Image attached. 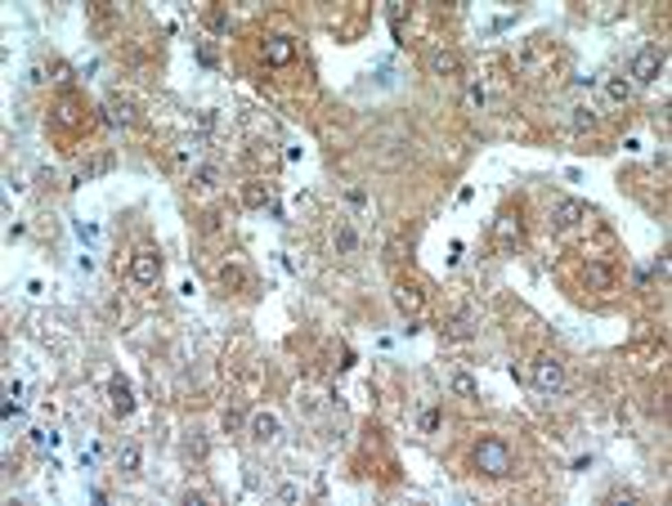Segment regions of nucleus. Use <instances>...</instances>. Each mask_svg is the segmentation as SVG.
Returning <instances> with one entry per match:
<instances>
[{
  "label": "nucleus",
  "instance_id": "f257e3e1",
  "mask_svg": "<svg viewBox=\"0 0 672 506\" xmlns=\"http://www.w3.org/2000/svg\"><path fill=\"white\" fill-rule=\"evenodd\" d=\"M471 461H475V470H484L489 479H507L515 470V457H511V448H507V439H493V435L475 444Z\"/></svg>",
  "mask_w": 672,
  "mask_h": 506
},
{
  "label": "nucleus",
  "instance_id": "f03ea898",
  "mask_svg": "<svg viewBox=\"0 0 672 506\" xmlns=\"http://www.w3.org/2000/svg\"><path fill=\"white\" fill-rule=\"evenodd\" d=\"M533 385H538L542 394H560L565 390V363L551 359V354H538V359H533Z\"/></svg>",
  "mask_w": 672,
  "mask_h": 506
},
{
  "label": "nucleus",
  "instance_id": "7ed1b4c3",
  "mask_svg": "<svg viewBox=\"0 0 672 506\" xmlns=\"http://www.w3.org/2000/svg\"><path fill=\"white\" fill-rule=\"evenodd\" d=\"M663 63H668V54H663L659 45H641V49H636V58H632V72H627V77L641 81V86H650V81H659Z\"/></svg>",
  "mask_w": 672,
  "mask_h": 506
},
{
  "label": "nucleus",
  "instance_id": "20e7f679",
  "mask_svg": "<svg viewBox=\"0 0 672 506\" xmlns=\"http://www.w3.org/2000/svg\"><path fill=\"white\" fill-rule=\"evenodd\" d=\"M130 278H135V282H143V287L157 282V278H161V256L152 247H139L130 256Z\"/></svg>",
  "mask_w": 672,
  "mask_h": 506
},
{
  "label": "nucleus",
  "instance_id": "39448f33",
  "mask_svg": "<svg viewBox=\"0 0 672 506\" xmlns=\"http://www.w3.org/2000/svg\"><path fill=\"white\" fill-rule=\"evenodd\" d=\"M260 54H265L269 67H287V63L296 58V40H292V36H269L265 45H260Z\"/></svg>",
  "mask_w": 672,
  "mask_h": 506
},
{
  "label": "nucleus",
  "instance_id": "423d86ee",
  "mask_svg": "<svg viewBox=\"0 0 672 506\" xmlns=\"http://www.w3.org/2000/svg\"><path fill=\"white\" fill-rule=\"evenodd\" d=\"M108 403H113L117 417H130V412H135V390H130V381L113 376V381H108Z\"/></svg>",
  "mask_w": 672,
  "mask_h": 506
},
{
  "label": "nucleus",
  "instance_id": "0eeeda50",
  "mask_svg": "<svg viewBox=\"0 0 672 506\" xmlns=\"http://www.w3.org/2000/svg\"><path fill=\"white\" fill-rule=\"evenodd\" d=\"M583 215H587V202L565 197V202H556V210H551V224H556V229H569V224H578Z\"/></svg>",
  "mask_w": 672,
  "mask_h": 506
},
{
  "label": "nucleus",
  "instance_id": "6e6552de",
  "mask_svg": "<svg viewBox=\"0 0 672 506\" xmlns=\"http://www.w3.org/2000/svg\"><path fill=\"white\" fill-rule=\"evenodd\" d=\"M395 305L404 309V314H421L426 296H421V287H417V282H399L395 287Z\"/></svg>",
  "mask_w": 672,
  "mask_h": 506
},
{
  "label": "nucleus",
  "instance_id": "1a4fd4ad",
  "mask_svg": "<svg viewBox=\"0 0 672 506\" xmlns=\"http://www.w3.org/2000/svg\"><path fill=\"white\" fill-rule=\"evenodd\" d=\"M430 72H435V77H457V72H462V58L453 54V49H430Z\"/></svg>",
  "mask_w": 672,
  "mask_h": 506
},
{
  "label": "nucleus",
  "instance_id": "9d476101",
  "mask_svg": "<svg viewBox=\"0 0 672 506\" xmlns=\"http://www.w3.org/2000/svg\"><path fill=\"white\" fill-rule=\"evenodd\" d=\"M493 238H498L502 251H511L515 242H520V220H515V215H498V224H493Z\"/></svg>",
  "mask_w": 672,
  "mask_h": 506
},
{
  "label": "nucleus",
  "instance_id": "9b49d317",
  "mask_svg": "<svg viewBox=\"0 0 672 506\" xmlns=\"http://www.w3.org/2000/svg\"><path fill=\"white\" fill-rule=\"evenodd\" d=\"M104 121L108 125H135V108L126 99H108L104 104Z\"/></svg>",
  "mask_w": 672,
  "mask_h": 506
},
{
  "label": "nucleus",
  "instance_id": "f8f14e48",
  "mask_svg": "<svg viewBox=\"0 0 672 506\" xmlns=\"http://www.w3.org/2000/svg\"><path fill=\"white\" fill-rule=\"evenodd\" d=\"M251 439H260V444L278 439V417L274 412H256V417H251Z\"/></svg>",
  "mask_w": 672,
  "mask_h": 506
},
{
  "label": "nucleus",
  "instance_id": "ddd939ff",
  "mask_svg": "<svg viewBox=\"0 0 672 506\" xmlns=\"http://www.w3.org/2000/svg\"><path fill=\"white\" fill-rule=\"evenodd\" d=\"M332 247H336V256H354V251H359V233H354V224H336Z\"/></svg>",
  "mask_w": 672,
  "mask_h": 506
},
{
  "label": "nucleus",
  "instance_id": "4468645a",
  "mask_svg": "<svg viewBox=\"0 0 672 506\" xmlns=\"http://www.w3.org/2000/svg\"><path fill=\"white\" fill-rule=\"evenodd\" d=\"M471 332H475V314H471V309H466V314H457L453 323L444 327V336H448V341H466Z\"/></svg>",
  "mask_w": 672,
  "mask_h": 506
},
{
  "label": "nucleus",
  "instance_id": "2eb2a0df",
  "mask_svg": "<svg viewBox=\"0 0 672 506\" xmlns=\"http://www.w3.org/2000/svg\"><path fill=\"white\" fill-rule=\"evenodd\" d=\"M587 282L596 287V291H610V287H614V274H610V265H587Z\"/></svg>",
  "mask_w": 672,
  "mask_h": 506
},
{
  "label": "nucleus",
  "instance_id": "dca6fc26",
  "mask_svg": "<svg viewBox=\"0 0 672 506\" xmlns=\"http://www.w3.org/2000/svg\"><path fill=\"white\" fill-rule=\"evenodd\" d=\"M605 95H610V104H627V99H632V86H627L623 77H605Z\"/></svg>",
  "mask_w": 672,
  "mask_h": 506
},
{
  "label": "nucleus",
  "instance_id": "f3484780",
  "mask_svg": "<svg viewBox=\"0 0 672 506\" xmlns=\"http://www.w3.org/2000/svg\"><path fill=\"white\" fill-rule=\"evenodd\" d=\"M193 184H198V189H216V184H220V166L216 162H202L198 171H193Z\"/></svg>",
  "mask_w": 672,
  "mask_h": 506
},
{
  "label": "nucleus",
  "instance_id": "a211bd4d",
  "mask_svg": "<svg viewBox=\"0 0 672 506\" xmlns=\"http://www.w3.org/2000/svg\"><path fill=\"white\" fill-rule=\"evenodd\" d=\"M569 121H574V130H592V125H596V112L587 104H574L569 108Z\"/></svg>",
  "mask_w": 672,
  "mask_h": 506
},
{
  "label": "nucleus",
  "instance_id": "6ab92c4d",
  "mask_svg": "<svg viewBox=\"0 0 672 506\" xmlns=\"http://www.w3.org/2000/svg\"><path fill=\"white\" fill-rule=\"evenodd\" d=\"M117 466H121L126 475H135V470H139V448H135V444H121V453H117Z\"/></svg>",
  "mask_w": 672,
  "mask_h": 506
},
{
  "label": "nucleus",
  "instance_id": "aec40b11",
  "mask_svg": "<svg viewBox=\"0 0 672 506\" xmlns=\"http://www.w3.org/2000/svg\"><path fill=\"white\" fill-rule=\"evenodd\" d=\"M242 202H246V206H269V189H265V184H246Z\"/></svg>",
  "mask_w": 672,
  "mask_h": 506
},
{
  "label": "nucleus",
  "instance_id": "412c9836",
  "mask_svg": "<svg viewBox=\"0 0 672 506\" xmlns=\"http://www.w3.org/2000/svg\"><path fill=\"white\" fill-rule=\"evenodd\" d=\"M453 390H457V394H466V399H480V385H475L466 372H457V376H453Z\"/></svg>",
  "mask_w": 672,
  "mask_h": 506
},
{
  "label": "nucleus",
  "instance_id": "4be33fe9",
  "mask_svg": "<svg viewBox=\"0 0 672 506\" xmlns=\"http://www.w3.org/2000/svg\"><path fill=\"white\" fill-rule=\"evenodd\" d=\"M207 27L216 32V36H229V14H224V10H211V14H207Z\"/></svg>",
  "mask_w": 672,
  "mask_h": 506
},
{
  "label": "nucleus",
  "instance_id": "5701e85b",
  "mask_svg": "<svg viewBox=\"0 0 672 506\" xmlns=\"http://www.w3.org/2000/svg\"><path fill=\"white\" fill-rule=\"evenodd\" d=\"M58 121H63V125H76V121H81V112H76V99H63V104H58Z\"/></svg>",
  "mask_w": 672,
  "mask_h": 506
},
{
  "label": "nucleus",
  "instance_id": "b1692460",
  "mask_svg": "<svg viewBox=\"0 0 672 506\" xmlns=\"http://www.w3.org/2000/svg\"><path fill=\"white\" fill-rule=\"evenodd\" d=\"M184 453H189V457H207V439H202V435H189V439H184Z\"/></svg>",
  "mask_w": 672,
  "mask_h": 506
},
{
  "label": "nucleus",
  "instance_id": "393cba45",
  "mask_svg": "<svg viewBox=\"0 0 672 506\" xmlns=\"http://www.w3.org/2000/svg\"><path fill=\"white\" fill-rule=\"evenodd\" d=\"M175 162H184V166L198 162V139H193V143H180V148H175Z\"/></svg>",
  "mask_w": 672,
  "mask_h": 506
},
{
  "label": "nucleus",
  "instance_id": "a878e982",
  "mask_svg": "<svg viewBox=\"0 0 672 506\" xmlns=\"http://www.w3.org/2000/svg\"><path fill=\"white\" fill-rule=\"evenodd\" d=\"M32 444H36V448H54L58 435H54V430H32Z\"/></svg>",
  "mask_w": 672,
  "mask_h": 506
},
{
  "label": "nucleus",
  "instance_id": "bb28decb",
  "mask_svg": "<svg viewBox=\"0 0 672 506\" xmlns=\"http://www.w3.org/2000/svg\"><path fill=\"white\" fill-rule=\"evenodd\" d=\"M466 104H471V108H484V86H480V81H471V86H466Z\"/></svg>",
  "mask_w": 672,
  "mask_h": 506
},
{
  "label": "nucleus",
  "instance_id": "cd10ccee",
  "mask_svg": "<svg viewBox=\"0 0 672 506\" xmlns=\"http://www.w3.org/2000/svg\"><path fill=\"white\" fill-rule=\"evenodd\" d=\"M421 430H426V435H435V430H439V408H426V412H421Z\"/></svg>",
  "mask_w": 672,
  "mask_h": 506
},
{
  "label": "nucleus",
  "instance_id": "c85d7f7f",
  "mask_svg": "<svg viewBox=\"0 0 672 506\" xmlns=\"http://www.w3.org/2000/svg\"><path fill=\"white\" fill-rule=\"evenodd\" d=\"M220 278H224V287H242V282H246V269H237V265H233V269H224Z\"/></svg>",
  "mask_w": 672,
  "mask_h": 506
},
{
  "label": "nucleus",
  "instance_id": "c756f323",
  "mask_svg": "<svg viewBox=\"0 0 672 506\" xmlns=\"http://www.w3.org/2000/svg\"><path fill=\"white\" fill-rule=\"evenodd\" d=\"M198 63H202V67H216V63H220V54H216L211 45H202V49H198Z\"/></svg>",
  "mask_w": 672,
  "mask_h": 506
},
{
  "label": "nucleus",
  "instance_id": "7c9ffc66",
  "mask_svg": "<svg viewBox=\"0 0 672 506\" xmlns=\"http://www.w3.org/2000/svg\"><path fill=\"white\" fill-rule=\"evenodd\" d=\"M278 497H283V502H296V497H301V488H296V484H283V488H278Z\"/></svg>",
  "mask_w": 672,
  "mask_h": 506
},
{
  "label": "nucleus",
  "instance_id": "2f4dec72",
  "mask_svg": "<svg viewBox=\"0 0 672 506\" xmlns=\"http://www.w3.org/2000/svg\"><path fill=\"white\" fill-rule=\"evenodd\" d=\"M211 125H216V112H211V108H207V112H198V130H211Z\"/></svg>",
  "mask_w": 672,
  "mask_h": 506
},
{
  "label": "nucleus",
  "instance_id": "473e14b6",
  "mask_svg": "<svg viewBox=\"0 0 672 506\" xmlns=\"http://www.w3.org/2000/svg\"><path fill=\"white\" fill-rule=\"evenodd\" d=\"M345 197H350V206H363V202H368V193H363V189H350Z\"/></svg>",
  "mask_w": 672,
  "mask_h": 506
},
{
  "label": "nucleus",
  "instance_id": "72a5a7b5",
  "mask_svg": "<svg viewBox=\"0 0 672 506\" xmlns=\"http://www.w3.org/2000/svg\"><path fill=\"white\" fill-rule=\"evenodd\" d=\"M242 426V412H224V430H237Z\"/></svg>",
  "mask_w": 672,
  "mask_h": 506
}]
</instances>
